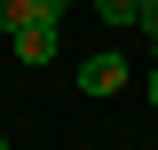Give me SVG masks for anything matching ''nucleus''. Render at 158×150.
<instances>
[{
  "label": "nucleus",
  "instance_id": "nucleus-1",
  "mask_svg": "<svg viewBox=\"0 0 158 150\" xmlns=\"http://www.w3.org/2000/svg\"><path fill=\"white\" fill-rule=\"evenodd\" d=\"M118 87H127V56L118 48H95L79 63V95H118Z\"/></svg>",
  "mask_w": 158,
  "mask_h": 150
},
{
  "label": "nucleus",
  "instance_id": "nucleus-5",
  "mask_svg": "<svg viewBox=\"0 0 158 150\" xmlns=\"http://www.w3.org/2000/svg\"><path fill=\"white\" fill-rule=\"evenodd\" d=\"M150 111H158V63H150Z\"/></svg>",
  "mask_w": 158,
  "mask_h": 150
},
{
  "label": "nucleus",
  "instance_id": "nucleus-7",
  "mask_svg": "<svg viewBox=\"0 0 158 150\" xmlns=\"http://www.w3.org/2000/svg\"><path fill=\"white\" fill-rule=\"evenodd\" d=\"M0 150H8V142H0Z\"/></svg>",
  "mask_w": 158,
  "mask_h": 150
},
{
  "label": "nucleus",
  "instance_id": "nucleus-3",
  "mask_svg": "<svg viewBox=\"0 0 158 150\" xmlns=\"http://www.w3.org/2000/svg\"><path fill=\"white\" fill-rule=\"evenodd\" d=\"M40 16H56L48 0H0V32H24V24H40Z\"/></svg>",
  "mask_w": 158,
  "mask_h": 150
},
{
  "label": "nucleus",
  "instance_id": "nucleus-6",
  "mask_svg": "<svg viewBox=\"0 0 158 150\" xmlns=\"http://www.w3.org/2000/svg\"><path fill=\"white\" fill-rule=\"evenodd\" d=\"M48 8H56V16H63V8H71V0H48Z\"/></svg>",
  "mask_w": 158,
  "mask_h": 150
},
{
  "label": "nucleus",
  "instance_id": "nucleus-2",
  "mask_svg": "<svg viewBox=\"0 0 158 150\" xmlns=\"http://www.w3.org/2000/svg\"><path fill=\"white\" fill-rule=\"evenodd\" d=\"M8 40H16V63H48V56H56V16L24 24V32H8Z\"/></svg>",
  "mask_w": 158,
  "mask_h": 150
},
{
  "label": "nucleus",
  "instance_id": "nucleus-4",
  "mask_svg": "<svg viewBox=\"0 0 158 150\" xmlns=\"http://www.w3.org/2000/svg\"><path fill=\"white\" fill-rule=\"evenodd\" d=\"M103 24H142V0H95Z\"/></svg>",
  "mask_w": 158,
  "mask_h": 150
}]
</instances>
